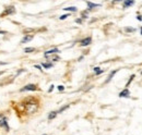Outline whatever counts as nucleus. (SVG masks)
I'll use <instances>...</instances> for the list:
<instances>
[{
  "label": "nucleus",
  "mask_w": 142,
  "mask_h": 135,
  "mask_svg": "<svg viewBox=\"0 0 142 135\" xmlns=\"http://www.w3.org/2000/svg\"><path fill=\"white\" fill-rule=\"evenodd\" d=\"M6 64H8L7 62H3V61H0V65H6Z\"/></svg>",
  "instance_id": "nucleus-26"
},
{
  "label": "nucleus",
  "mask_w": 142,
  "mask_h": 135,
  "mask_svg": "<svg viewBox=\"0 0 142 135\" xmlns=\"http://www.w3.org/2000/svg\"><path fill=\"white\" fill-rule=\"evenodd\" d=\"M1 34H6V32H3V31H0V35Z\"/></svg>",
  "instance_id": "nucleus-28"
},
{
  "label": "nucleus",
  "mask_w": 142,
  "mask_h": 135,
  "mask_svg": "<svg viewBox=\"0 0 142 135\" xmlns=\"http://www.w3.org/2000/svg\"><path fill=\"white\" fill-rule=\"evenodd\" d=\"M34 51H35V48H33V47H27V48L24 49L25 53H31V52H34Z\"/></svg>",
  "instance_id": "nucleus-13"
},
{
  "label": "nucleus",
  "mask_w": 142,
  "mask_h": 135,
  "mask_svg": "<svg viewBox=\"0 0 142 135\" xmlns=\"http://www.w3.org/2000/svg\"><path fill=\"white\" fill-rule=\"evenodd\" d=\"M69 107H70V105H66V106H64V107H62V108H61V109H60V110H59V111H57V112H58V113H60V112H62V111H65V110H66V109H68Z\"/></svg>",
  "instance_id": "nucleus-18"
},
{
  "label": "nucleus",
  "mask_w": 142,
  "mask_h": 135,
  "mask_svg": "<svg viewBox=\"0 0 142 135\" xmlns=\"http://www.w3.org/2000/svg\"><path fill=\"white\" fill-rule=\"evenodd\" d=\"M27 90H37V85L36 84H27L24 87H22L20 92H27Z\"/></svg>",
  "instance_id": "nucleus-3"
},
{
  "label": "nucleus",
  "mask_w": 142,
  "mask_h": 135,
  "mask_svg": "<svg viewBox=\"0 0 142 135\" xmlns=\"http://www.w3.org/2000/svg\"><path fill=\"white\" fill-rule=\"evenodd\" d=\"M118 72V70H114V71H112L111 72V74H109L108 75V78L106 79V81H105V83H109V82H111L112 81V80H113V78H114V76H115V74H116V73H117Z\"/></svg>",
  "instance_id": "nucleus-8"
},
{
  "label": "nucleus",
  "mask_w": 142,
  "mask_h": 135,
  "mask_svg": "<svg viewBox=\"0 0 142 135\" xmlns=\"http://www.w3.org/2000/svg\"><path fill=\"white\" fill-rule=\"evenodd\" d=\"M75 22H76V23H79V24H81V23H82V20H81V19H76Z\"/></svg>",
  "instance_id": "nucleus-24"
},
{
  "label": "nucleus",
  "mask_w": 142,
  "mask_h": 135,
  "mask_svg": "<svg viewBox=\"0 0 142 135\" xmlns=\"http://www.w3.org/2000/svg\"><path fill=\"white\" fill-rule=\"evenodd\" d=\"M33 37H34V36H33V35H25L24 37L22 38L21 43H22V44H25V43H28V42H31L32 39H33Z\"/></svg>",
  "instance_id": "nucleus-7"
},
{
  "label": "nucleus",
  "mask_w": 142,
  "mask_h": 135,
  "mask_svg": "<svg viewBox=\"0 0 142 135\" xmlns=\"http://www.w3.org/2000/svg\"><path fill=\"white\" fill-rule=\"evenodd\" d=\"M68 16H70V14H64V15H61L60 17H59V20H61V21H64V20H66Z\"/></svg>",
  "instance_id": "nucleus-19"
},
{
  "label": "nucleus",
  "mask_w": 142,
  "mask_h": 135,
  "mask_svg": "<svg viewBox=\"0 0 142 135\" xmlns=\"http://www.w3.org/2000/svg\"><path fill=\"white\" fill-rule=\"evenodd\" d=\"M141 35H142V27H141Z\"/></svg>",
  "instance_id": "nucleus-30"
},
{
  "label": "nucleus",
  "mask_w": 142,
  "mask_h": 135,
  "mask_svg": "<svg viewBox=\"0 0 142 135\" xmlns=\"http://www.w3.org/2000/svg\"><path fill=\"white\" fill-rule=\"evenodd\" d=\"M58 52H60L59 49H58V48H53V49H49V50H47V51H45L44 56H45V57H48V56H50V54L58 53Z\"/></svg>",
  "instance_id": "nucleus-5"
},
{
  "label": "nucleus",
  "mask_w": 142,
  "mask_h": 135,
  "mask_svg": "<svg viewBox=\"0 0 142 135\" xmlns=\"http://www.w3.org/2000/svg\"><path fill=\"white\" fill-rule=\"evenodd\" d=\"M24 105H25V111L27 113H35L38 110V101L35 98H27Z\"/></svg>",
  "instance_id": "nucleus-1"
},
{
  "label": "nucleus",
  "mask_w": 142,
  "mask_h": 135,
  "mask_svg": "<svg viewBox=\"0 0 142 135\" xmlns=\"http://www.w3.org/2000/svg\"><path fill=\"white\" fill-rule=\"evenodd\" d=\"M57 88H58V90H59V92H62V90L65 89V86H62V85H59V86L57 87Z\"/></svg>",
  "instance_id": "nucleus-21"
},
{
  "label": "nucleus",
  "mask_w": 142,
  "mask_h": 135,
  "mask_svg": "<svg viewBox=\"0 0 142 135\" xmlns=\"http://www.w3.org/2000/svg\"><path fill=\"white\" fill-rule=\"evenodd\" d=\"M134 5V1H123V8H129V7H131V6H133Z\"/></svg>",
  "instance_id": "nucleus-9"
},
{
  "label": "nucleus",
  "mask_w": 142,
  "mask_h": 135,
  "mask_svg": "<svg viewBox=\"0 0 142 135\" xmlns=\"http://www.w3.org/2000/svg\"><path fill=\"white\" fill-rule=\"evenodd\" d=\"M42 67H44L45 69H49L53 67V63H42Z\"/></svg>",
  "instance_id": "nucleus-16"
},
{
  "label": "nucleus",
  "mask_w": 142,
  "mask_h": 135,
  "mask_svg": "<svg viewBox=\"0 0 142 135\" xmlns=\"http://www.w3.org/2000/svg\"><path fill=\"white\" fill-rule=\"evenodd\" d=\"M125 31H126L127 33H132V32L136 31V28H133V27H126Z\"/></svg>",
  "instance_id": "nucleus-17"
},
{
  "label": "nucleus",
  "mask_w": 142,
  "mask_h": 135,
  "mask_svg": "<svg viewBox=\"0 0 142 135\" xmlns=\"http://www.w3.org/2000/svg\"><path fill=\"white\" fill-rule=\"evenodd\" d=\"M34 67H35L36 69H38L39 71H43V69H42V65H38V64H36V65H34Z\"/></svg>",
  "instance_id": "nucleus-22"
},
{
  "label": "nucleus",
  "mask_w": 142,
  "mask_h": 135,
  "mask_svg": "<svg viewBox=\"0 0 142 135\" xmlns=\"http://www.w3.org/2000/svg\"><path fill=\"white\" fill-rule=\"evenodd\" d=\"M129 95H130L129 89L128 88H125L123 90H121V92L119 93V97L120 98H126V97H129Z\"/></svg>",
  "instance_id": "nucleus-6"
},
{
  "label": "nucleus",
  "mask_w": 142,
  "mask_h": 135,
  "mask_svg": "<svg viewBox=\"0 0 142 135\" xmlns=\"http://www.w3.org/2000/svg\"><path fill=\"white\" fill-rule=\"evenodd\" d=\"M3 73H5V71H0V75H1V74H3Z\"/></svg>",
  "instance_id": "nucleus-29"
},
{
  "label": "nucleus",
  "mask_w": 142,
  "mask_h": 135,
  "mask_svg": "<svg viewBox=\"0 0 142 135\" xmlns=\"http://www.w3.org/2000/svg\"><path fill=\"white\" fill-rule=\"evenodd\" d=\"M93 70H94V72H95L96 75H100V74H102V73L104 72V70H101V69L98 68V67H95V68L93 69Z\"/></svg>",
  "instance_id": "nucleus-12"
},
{
  "label": "nucleus",
  "mask_w": 142,
  "mask_h": 135,
  "mask_svg": "<svg viewBox=\"0 0 142 135\" xmlns=\"http://www.w3.org/2000/svg\"><path fill=\"white\" fill-rule=\"evenodd\" d=\"M54 87H55L54 85H52V86L49 87V89H48V93H52V92H53V90H54Z\"/></svg>",
  "instance_id": "nucleus-23"
},
{
  "label": "nucleus",
  "mask_w": 142,
  "mask_h": 135,
  "mask_svg": "<svg viewBox=\"0 0 142 135\" xmlns=\"http://www.w3.org/2000/svg\"><path fill=\"white\" fill-rule=\"evenodd\" d=\"M13 13H15V8H14L13 6H11V7H7V8L5 9V11L1 13V17H5L7 15H10V14H13Z\"/></svg>",
  "instance_id": "nucleus-2"
},
{
  "label": "nucleus",
  "mask_w": 142,
  "mask_h": 135,
  "mask_svg": "<svg viewBox=\"0 0 142 135\" xmlns=\"http://www.w3.org/2000/svg\"><path fill=\"white\" fill-rule=\"evenodd\" d=\"M64 10H65V11H70V12H75V11L78 10V9H76L75 7H69V8H65Z\"/></svg>",
  "instance_id": "nucleus-14"
},
{
  "label": "nucleus",
  "mask_w": 142,
  "mask_h": 135,
  "mask_svg": "<svg viewBox=\"0 0 142 135\" xmlns=\"http://www.w3.org/2000/svg\"><path fill=\"white\" fill-rule=\"evenodd\" d=\"M57 114H58V112L57 111H52L50 113L48 114V120H53V119H55L57 117Z\"/></svg>",
  "instance_id": "nucleus-10"
},
{
  "label": "nucleus",
  "mask_w": 142,
  "mask_h": 135,
  "mask_svg": "<svg viewBox=\"0 0 142 135\" xmlns=\"http://www.w3.org/2000/svg\"><path fill=\"white\" fill-rule=\"evenodd\" d=\"M133 79H134V74H132V75H131V76H130V79H129V81H128V82H127V84H126V88H127V87H128V86L130 85V83H131V82H132V81H133Z\"/></svg>",
  "instance_id": "nucleus-15"
},
{
  "label": "nucleus",
  "mask_w": 142,
  "mask_h": 135,
  "mask_svg": "<svg viewBox=\"0 0 142 135\" xmlns=\"http://www.w3.org/2000/svg\"><path fill=\"white\" fill-rule=\"evenodd\" d=\"M3 119H5V117H3L2 114H0V122H1V121H2Z\"/></svg>",
  "instance_id": "nucleus-27"
},
{
  "label": "nucleus",
  "mask_w": 142,
  "mask_h": 135,
  "mask_svg": "<svg viewBox=\"0 0 142 135\" xmlns=\"http://www.w3.org/2000/svg\"><path fill=\"white\" fill-rule=\"evenodd\" d=\"M91 43H92V37H91V36H89V37L82 39L81 44H80V46H81V47H85V46H89Z\"/></svg>",
  "instance_id": "nucleus-4"
},
{
  "label": "nucleus",
  "mask_w": 142,
  "mask_h": 135,
  "mask_svg": "<svg viewBox=\"0 0 142 135\" xmlns=\"http://www.w3.org/2000/svg\"><path fill=\"white\" fill-rule=\"evenodd\" d=\"M86 5H87V7H89V10H91V9L95 8V7H98V6H100V5H95V3L90 2V1H87V2H86Z\"/></svg>",
  "instance_id": "nucleus-11"
},
{
  "label": "nucleus",
  "mask_w": 142,
  "mask_h": 135,
  "mask_svg": "<svg viewBox=\"0 0 142 135\" xmlns=\"http://www.w3.org/2000/svg\"><path fill=\"white\" fill-rule=\"evenodd\" d=\"M44 135H46V134H44Z\"/></svg>",
  "instance_id": "nucleus-31"
},
{
  "label": "nucleus",
  "mask_w": 142,
  "mask_h": 135,
  "mask_svg": "<svg viewBox=\"0 0 142 135\" xmlns=\"http://www.w3.org/2000/svg\"><path fill=\"white\" fill-rule=\"evenodd\" d=\"M87 17V11H84V12H82V19H86Z\"/></svg>",
  "instance_id": "nucleus-20"
},
{
  "label": "nucleus",
  "mask_w": 142,
  "mask_h": 135,
  "mask_svg": "<svg viewBox=\"0 0 142 135\" xmlns=\"http://www.w3.org/2000/svg\"><path fill=\"white\" fill-rule=\"evenodd\" d=\"M137 20H138V21H142V16H141V15H138V16H137Z\"/></svg>",
  "instance_id": "nucleus-25"
}]
</instances>
